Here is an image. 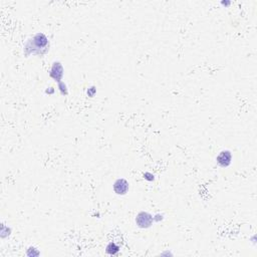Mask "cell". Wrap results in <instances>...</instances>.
<instances>
[{"instance_id": "13", "label": "cell", "mask_w": 257, "mask_h": 257, "mask_svg": "<svg viewBox=\"0 0 257 257\" xmlns=\"http://www.w3.org/2000/svg\"><path fill=\"white\" fill-rule=\"evenodd\" d=\"M48 88V87H47ZM45 92L46 94H52L54 92V90H53V87H49L48 88V90H45Z\"/></svg>"}, {"instance_id": "6", "label": "cell", "mask_w": 257, "mask_h": 257, "mask_svg": "<svg viewBox=\"0 0 257 257\" xmlns=\"http://www.w3.org/2000/svg\"><path fill=\"white\" fill-rule=\"evenodd\" d=\"M120 251V247L115 243V242H111L107 245L106 252L109 255H116L118 252Z\"/></svg>"}, {"instance_id": "7", "label": "cell", "mask_w": 257, "mask_h": 257, "mask_svg": "<svg viewBox=\"0 0 257 257\" xmlns=\"http://www.w3.org/2000/svg\"><path fill=\"white\" fill-rule=\"evenodd\" d=\"M57 85H58V90H59L60 94H62V96H67V94H68V90H67L66 85H65L64 81H60Z\"/></svg>"}, {"instance_id": "11", "label": "cell", "mask_w": 257, "mask_h": 257, "mask_svg": "<svg viewBox=\"0 0 257 257\" xmlns=\"http://www.w3.org/2000/svg\"><path fill=\"white\" fill-rule=\"evenodd\" d=\"M153 219L154 222H160V221H162L164 219V216L162 214H156L153 216Z\"/></svg>"}, {"instance_id": "3", "label": "cell", "mask_w": 257, "mask_h": 257, "mask_svg": "<svg viewBox=\"0 0 257 257\" xmlns=\"http://www.w3.org/2000/svg\"><path fill=\"white\" fill-rule=\"evenodd\" d=\"M64 69L62 64H60L59 62H54L51 65V68L49 70V75L54 81L56 83H60L62 81V79H64Z\"/></svg>"}, {"instance_id": "12", "label": "cell", "mask_w": 257, "mask_h": 257, "mask_svg": "<svg viewBox=\"0 0 257 257\" xmlns=\"http://www.w3.org/2000/svg\"><path fill=\"white\" fill-rule=\"evenodd\" d=\"M144 178L146 179V180H148V181H154V175L151 174V173H149V172H147V173H145V174H144Z\"/></svg>"}, {"instance_id": "5", "label": "cell", "mask_w": 257, "mask_h": 257, "mask_svg": "<svg viewBox=\"0 0 257 257\" xmlns=\"http://www.w3.org/2000/svg\"><path fill=\"white\" fill-rule=\"evenodd\" d=\"M113 188V192L117 194V195L124 196L128 192L130 184H128V182L126 180V179L120 178L115 181Z\"/></svg>"}, {"instance_id": "1", "label": "cell", "mask_w": 257, "mask_h": 257, "mask_svg": "<svg viewBox=\"0 0 257 257\" xmlns=\"http://www.w3.org/2000/svg\"><path fill=\"white\" fill-rule=\"evenodd\" d=\"M49 50V40L44 33L38 32L27 39L24 44V55L42 56Z\"/></svg>"}, {"instance_id": "2", "label": "cell", "mask_w": 257, "mask_h": 257, "mask_svg": "<svg viewBox=\"0 0 257 257\" xmlns=\"http://www.w3.org/2000/svg\"><path fill=\"white\" fill-rule=\"evenodd\" d=\"M153 223H154L153 215L150 214L149 212L142 211L137 215L136 217V224L139 228L148 229L153 225Z\"/></svg>"}, {"instance_id": "9", "label": "cell", "mask_w": 257, "mask_h": 257, "mask_svg": "<svg viewBox=\"0 0 257 257\" xmlns=\"http://www.w3.org/2000/svg\"><path fill=\"white\" fill-rule=\"evenodd\" d=\"M35 250H36V248L34 247H29L28 248V251L26 252V255L28 256H36V255H39V251H36L35 252Z\"/></svg>"}, {"instance_id": "10", "label": "cell", "mask_w": 257, "mask_h": 257, "mask_svg": "<svg viewBox=\"0 0 257 257\" xmlns=\"http://www.w3.org/2000/svg\"><path fill=\"white\" fill-rule=\"evenodd\" d=\"M96 86H90V87L87 90V96H90V98H94V94H96Z\"/></svg>"}, {"instance_id": "8", "label": "cell", "mask_w": 257, "mask_h": 257, "mask_svg": "<svg viewBox=\"0 0 257 257\" xmlns=\"http://www.w3.org/2000/svg\"><path fill=\"white\" fill-rule=\"evenodd\" d=\"M10 232H11V229H10L9 227L5 226L4 224H2V226H1V237L2 238L7 237V236L10 235Z\"/></svg>"}, {"instance_id": "14", "label": "cell", "mask_w": 257, "mask_h": 257, "mask_svg": "<svg viewBox=\"0 0 257 257\" xmlns=\"http://www.w3.org/2000/svg\"><path fill=\"white\" fill-rule=\"evenodd\" d=\"M230 3H231V2H229V1H222V2H221V4H222V5H225V6L230 5Z\"/></svg>"}, {"instance_id": "4", "label": "cell", "mask_w": 257, "mask_h": 257, "mask_svg": "<svg viewBox=\"0 0 257 257\" xmlns=\"http://www.w3.org/2000/svg\"><path fill=\"white\" fill-rule=\"evenodd\" d=\"M231 162H232V154H231V152L229 150L221 151L216 157V163L221 168L229 167Z\"/></svg>"}]
</instances>
